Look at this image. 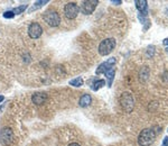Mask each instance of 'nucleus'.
I'll return each instance as SVG.
<instances>
[{"mask_svg": "<svg viewBox=\"0 0 168 146\" xmlns=\"http://www.w3.org/2000/svg\"><path fill=\"white\" fill-rule=\"evenodd\" d=\"M162 43H164V45L167 46V47H168V37L166 38V40H164V42H162Z\"/></svg>", "mask_w": 168, "mask_h": 146, "instance_id": "20", "label": "nucleus"}, {"mask_svg": "<svg viewBox=\"0 0 168 146\" xmlns=\"http://www.w3.org/2000/svg\"><path fill=\"white\" fill-rule=\"evenodd\" d=\"M99 1L98 0H85V1H82L81 6L78 7L80 10L83 12L84 15H90L94 11V9L96 8Z\"/></svg>", "mask_w": 168, "mask_h": 146, "instance_id": "6", "label": "nucleus"}, {"mask_svg": "<svg viewBox=\"0 0 168 146\" xmlns=\"http://www.w3.org/2000/svg\"><path fill=\"white\" fill-rule=\"evenodd\" d=\"M117 63L116 58H110L103 63L100 64V67L96 69V74H102V73H107L108 71L112 70V67H114V64Z\"/></svg>", "mask_w": 168, "mask_h": 146, "instance_id": "8", "label": "nucleus"}, {"mask_svg": "<svg viewBox=\"0 0 168 146\" xmlns=\"http://www.w3.org/2000/svg\"><path fill=\"white\" fill-rule=\"evenodd\" d=\"M43 34V28L38 23H32L28 27V35L32 38H39Z\"/></svg>", "mask_w": 168, "mask_h": 146, "instance_id": "9", "label": "nucleus"}, {"mask_svg": "<svg viewBox=\"0 0 168 146\" xmlns=\"http://www.w3.org/2000/svg\"><path fill=\"white\" fill-rule=\"evenodd\" d=\"M116 44H117V42H116L114 38H107V40H103L99 45L100 55H102V56L109 55L112 51H113L114 47H116Z\"/></svg>", "mask_w": 168, "mask_h": 146, "instance_id": "3", "label": "nucleus"}, {"mask_svg": "<svg viewBox=\"0 0 168 146\" xmlns=\"http://www.w3.org/2000/svg\"><path fill=\"white\" fill-rule=\"evenodd\" d=\"M69 146H81V145H80V144H78V143H71Z\"/></svg>", "mask_w": 168, "mask_h": 146, "instance_id": "21", "label": "nucleus"}, {"mask_svg": "<svg viewBox=\"0 0 168 146\" xmlns=\"http://www.w3.org/2000/svg\"><path fill=\"white\" fill-rule=\"evenodd\" d=\"M14 16H15V14L12 12V10L11 11H6L3 14V17H5V18H12Z\"/></svg>", "mask_w": 168, "mask_h": 146, "instance_id": "18", "label": "nucleus"}, {"mask_svg": "<svg viewBox=\"0 0 168 146\" xmlns=\"http://www.w3.org/2000/svg\"><path fill=\"white\" fill-rule=\"evenodd\" d=\"M91 102H92V98H91L90 94H83L81 97V99H80V106L83 107V108H85V107L90 106Z\"/></svg>", "mask_w": 168, "mask_h": 146, "instance_id": "12", "label": "nucleus"}, {"mask_svg": "<svg viewBox=\"0 0 168 146\" xmlns=\"http://www.w3.org/2000/svg\"><path fill=\"white\" fill-rule=\"evenodd\" d=\"M155 137H156V134L153 129L151 128L142 129L138 136V144L140 146H150L153 143Z\"/></svg>", "mask_w": 168, "mask_h": 146, "instance_id": "1", "label": "nucleus"}, {"mask_svg": "<svg viewBox=\"0 0 168 146\" xmlns=\"http://www.w3.org/2000/svg\"><path fill=\"white\" fill-rule=\"evenodd\" d=\"M26 9H27V5H21V6L15 8V9L12 10V12H14L15 15H19V14H21V12H24Z\"/></svg>", "mask_w": 168, "mask_h": 146, "instance_id": "16", "label": "nucleus"}, {"mask_svg": "<svg viewBox=\"0 0 168 146\" xmlns=\"http://www.w3.org/2000/svg\"><path fill=\"white\" fill-rule=\"evenodd\" d=\"M46 100H47V94L45 92H37V93H34L32 97V101L37 106L45 104Z\"/></svg>", "mask_w": 168, "mask_h": 146, "instance_id": "10", "label": "nucleus"}, {"mask_svg": "<svg viewBox=\"0 0 168 146\" xmlns=\"http://www.w3.org/2000/svg\"><path fill=\"white\" fill-rule=\"evenodd\" d=\"M113 3H116V5H120L121 3V1H112Z\"/></svg>", "mask_w": 168, "mask_h": 146, "instance_id": "22", "label": "nucleus"}, {"mask_svg": "<svg viewBox=\"0 0 168 146\" xmlns=\"http://www.w3.org/2000/svg\"><path fill=\"white\" fill-rule=\"evenodd\" d=\"M14 140V131L9 127H3L0 131V143L5 146H8Z\"/></svg>", "mask_w": 168, "mask_h": 146, "instance_id": "5", "label": "nucleus"}, {"mask_svg": "<svg viewBox=\"0 0 168 146\" xmlns=\"http://www.w3.org/2000/svg\"><path fill=\"white\" fill-rule=\"evenodd\" d=\"M136 3V7H137V9L141 12V14H144V15H147V9H148V3L146 0H136L135 1Z\"/></svg>", "mask_w": 168, "mask_h": 146, "instance_id": "11", "label": "nucleus"}, {"mask_svg": "<svg viewBox=\"0 0 168 146\" xmlns=\"http://www.w3.org/2000/svg\"><path fill=\"white\" fill-rule=\"evenodd\" d=\"M43 18H44V20H45L49 26H52V27H56L61 23L60 15H58V12L55 11V10H47V11L43 15Z\"/></svg>", "mask_w": 168, "mask_h": 146, "instance_id": "4", "label": "nucleus"}, {"mask_svg": "<svg viewBox=\"0 0 168 146\" xmlns=\"http://www.w3.org/2000/svg\"><path fill=\"white\" fill-rule=\"evenodd\" d=\"M166 52H167V53H168V47H167V49H166Z\"/></svg>", "mask_w": 168, "mask_h": 146, "instance_id": "24", "label": "nucleus"}, {"mask_svg": "<svg viewBox=\"0 0 168 146\" xmlns=\"http://www.w3.org/2000/svg\"><path fill=\"white\" fill-rule=\"evenodd\" d=\"M114 74H116V71H114L113 69L105 73V76H107V80H108V87H109V88L112 85V81H113V79H114Z\"/></svg>", "mask_w": 168, "mask_h": 146, "instance_id": "14", "label": "nucleus"}, {"mask_svg": "<svg viewBox=\"0 0 168 146\" xmlns=\"http://www.w3.org/2000/svg\"><path fill=\"white\" fill-rule=\"evenodd\" d=\"M104 85H105L104 80H95V81L91 84V88H92L93 91H98L99 89H101L102 87H104Z\"/></svg>", "mask_w": 168, "mask_h": 146, "instance_id": "13", "label": "nucleus"}, {"mask_svg": "<svg viewBox=\"0 0 168 146\" xmlns=\"http://www.w3.org/2000/svg\"><path fill=\"white\" fill-rule=\"evenodd\" d=\"M78 11H80V8L75 2L66 3L64 7V14H65L66 18L69 19H74L78 15Z\"/></svg>", "mask_w": 168, "mask_h": 146, "instance_id": "7", "label": "nucleus"}, {"mask_svg": "<svg viewBox=\"0 0 168 146\" xmlns=\"http://www.w3.org/2000/svg\"><path fill=\"white\" fill-rule=\"evenodd\" d=\"M3 100V96H0V102Z\"/></svg>", "mask_w": 168, "mask_h": 146, "instance_id": "23", "label": "nucleus"}, {"mask_svg": "<svg viewBox=\"0 0 168 146\" xmlns=\"http://www.w3.org/2000/svg\"><path fill=\"white\" fill-rule=\"evenodd\" d=\"M69 84L72 87H81L83 84V79L82 78H75V79L69 81Z\"/></svg>", "mask_w": 168, "mask_h": 146, "instance_id": "15", "label": "nucleus"}, {"mask_svg": "<svg viewBox=\"0 0 168 146\" xmlns=\"http://www.w3.org/2000/svg\"><path fill=\"white\" fill-rule=\"evenodd\" d=\"M47 2H48V1H44V0H42V1H36V2H35V5H34V7H33V9H32V10L38 9V8H40V7L45 6V5Z\"/></svg>", "mask_w": 168, "mask_h": 146, "instance_id": "17", "label": "nucleus"}, {"mask_svg": "<svg viewBox=\"0 0 168 146\" xmlns=\"http://www.w3.org/2000/svg\"><path fill=\"white\" fill-rule=\"evenodd\" d=\"M162 146H168V136L165 137L164 140H162Z\"/></svg>", "mask_w": 168, "mask_h": 146, "instance_id": "19", "label": "nucleus"}, {"mask_svg": "<svg viewBox=\"0 0 168 146\" xmlns=\"http://www.w3.org/2000/svg\"><path fill=\"white\" fill-rule=\"evenodd\" d=\"M120 105L127 113H131L135 107V100L130 92H123L120 97Z\"/></svg>", "mask_w": 168, "mask_h": 146, "instance_id": "2", "label": "nucleus"}]
</instances>
